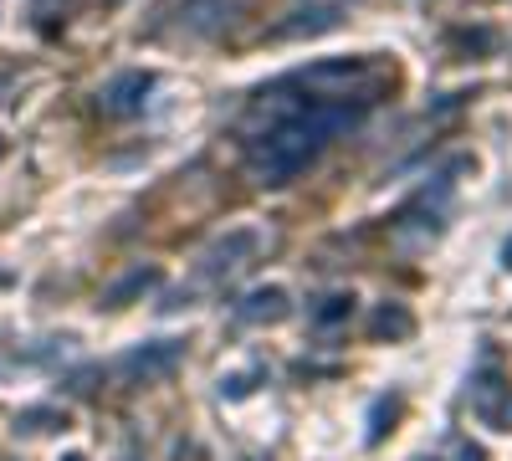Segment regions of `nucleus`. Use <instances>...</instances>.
<instances>
[{
    "label": "nucleus",
    "instance_id": "obj_10",
    "mask_svg": "<svg viewBox=\"0 0 512 461\" xmlns=\"http://www.w3.org/2000/svg\"><path fill=\"white\" fill-rule=\"evenodd\" d=\"M62 461H82V456H62Z\"/></svg>",
    "mask_w": 512,
    "mask_h": 461
},
{
    "label": "nucleus",
    "instance_id": "obj_4",
    "mask_svg": "<svg viewBox=\"0 0 512 461\" xmlns=\"http://www.w3.org/2000/svg\"><path fill=\"white\" fill-rule=\"evenodd\" d=\"M287 298H282V287H267V292H251V298H246V308H241V318H251V323H262V318H282L287 308H282Z\"/></svg>",
    "mask_w": 512,
    "mask_h": 461
},
{
    "label": "nucleus",
    "instance_id": "obj_1",
    "mask_svg": "<svg viewBox=\"0 0 512 461\" xmlns=\"http://www.w3.org/2000/svg\"><path fill=\"white\" fill-rule=\"evenodd\" d=\"M180 359H185V344H154V349H134L118 369L134 374V380H159V374H169Z\"/></svg>",
    "mask_w": 512,
    "mask_h": 461
},
{
    "label": "nucleus",
    "instance_id": "obj_8",
    "mask_svg": "<svg viewBox=\"0 0 512 461\" xmlns=\"http://www.w3.org/2000/svg\"><path fill=\"white\" fill-rule=\"evenodd\" d=\"M461 461H487V456H482L477 446H461Z\"/></svg>",
    "mask_w": 512,
    "mask_h": 461
},
{
    "label": "nucleus",
    "instance_id": "obj_7",
    "mask_svg": "<svg viewBox=\"0 0 512 461\" xmlns=\"http://www.w3.org/2000/svg\"><path fill=\"white\" fill-rule=\"evenodd\" d=\"M354 308V298H344V292H338V298H328V308H318V323H333V318H344Z\"/></svg>",
    "mask_w": 512,
    "mask_h": 461
},
{
    "label": "nucleus",
    "instance_id": "obj_3",
    "mask_svg": "<svg viewBox=\"0 0 512 461\" xmlns=\"http://www.w3.org/2000/svg\"><path fill=\"white\" fill-rule=\"evenodd\" d=\"M369 328H374V339H410V333H415V318H410L405 308H379Z\"/></svg>",
    "mask_w": 512,
    "mask_h": 461
},
{
    "label": "nucleus",
    "instance_id": "obj_5",
    "mask_svg": "<svg viewBox=\"0 0 512 461\" xmlns=\"http://www.w3.org/2000/svg\"><path fill=\"white\" fill-rule=\"evenodd\" d=\"M154 277L159 272H134V277H123L113 292H108V308H123L128 298H134V292H144V287H154Z\"/></svg>",
    "mask_w": 512,
    "mask_h": 461
},
{
    "label": "nucleus",
    "instance_id": "obj_9",
    "mask_svg": "<svg viewBox=\"0 0 512 461\" xmlns=\"http://www.w3.org/2000/svg\"><path fill=\"white\" fill-rule=\"evenodd\" d=\"M502 257H507V267H512V241H507V246H502Z\"/></svg>",
    "mask_w": 512,
    "mask_h": 461
},
{
    "label": "nucleus",
    "instance_id": "obj_6",
    "mask_svg": "<svg viewBox=\"0 0 512 461\" xmlns=\"http://www.w3.org/2000/svg\"><path fill=\"white\" fill-rule=\"evenodd\" d=\"M21 426L26 431H52V426H67V415H57V410H26Z\"/></svg>",
    "mask_w": 512,
    "mask_h": 461
},
{
    "label": "nucleus",
    "instance_id": "obj_2",
    "mask_svg": "<svg viewBox=\"0 0 512 461\" xmlns=\"http://www.w3.org/2000/svg\"><path fill=\"white\" fill-rule=\"evenodd\" d=\"M144 93H149V77L144 72H123V77H113L103 88V108L108 113H134Z\"/></svg>",
    "mask_w": 512,
    "mask_h": 461
}]
</instances>
